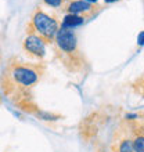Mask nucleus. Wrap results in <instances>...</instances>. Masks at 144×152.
<instances>
[{
  "label": "nucleus",
  "mask_w": 144,
  "mask_h": 152,
  "mask_svg": "<svg viewBox=\"0 0 144 152\" xmlns=\"http://www.w3.org/2000/svg\"><path fill=\"white\" fill-rule=\"evenodd\" d=\"M31 26H32L36 35L43 37L47 43L54 40L58 29H60L58 21L50 14L44 12L43 10H36L33 12L32 20H31Z\"/></svg>",
  "instance_id": "nucleus-1"
},
{
  "label": "nucleus",
  "mask_w": 144,
  "mask_h": 152,
  "mask_svg": "<svg viewBox=\"0 0 144 152\" xmlns=\"http://www.w3.org/2000/svg\"><path fill=\"white\" fill-rule=\"evenodd\" d=\"M137 46H144V31H141L139 35H137Z\"/></svg>",
  "instance_id": "nucleus-11"
},
{
  "label": "nucleus",
  "mask_w": 144,
  "mask_h": 152,
  "mask_svg": "<svg viewBox=\"0 0 144 152\" xmlns=\"http://www.w3.org/2000/svg\"><path fill=\"white\" fill-rule=\"evenodd\" d=\"M118 152H134L133 149V141L129 138H123L118 145Z\"/></svg>",
  "instance_id": "nucleus-9"
},
{
  "label": "nucleus",
  "mask_w": 144,
  "mask_h": 152,
  "mask_svg": "<svg viewBox=\"0 0 144 152\" xmlns=\"http://www.w3.org/2000/svg\"><path fill=\"white\" fill-rule=\"evenodd\" d=\"M36 116L42 120H46V122H56V120L60 119L58 115H54V113L47 112V111H37V112H36Z\"/></svg>",
  "instance_id": "nucleus-8"
},
{
  "label": "nucleus",
  "mask_w": 144,
  "mask_h": 152,
  "mask_svg": "<svg viewBox=\"0 0 144 152\" xmlns=\"http://www.w3.org/2000/svg\"><path fill=\"white\" fill-rule=\"evenodd\" d=\"M65 1H67V0H43V3L46 4V6H48V7H51V8L62 7V6L65 4Z\"/></svg>",
  "instance_id": "nucleus-10"
},
{
  "label": "nucleus",
  "mask_w": 144,
  "mask_h": 152,
  "mask_svg": "<svg viewBox=\"0 0 144 152\" xmlns=\"http://www.w3.org/2000/svg\"><path fill=\"white\" fill-rule=\"evenodd\" d=\"M132 141L134 152H144V133H137Z\"/></svg>",
  "instance_id": "nucleus-7"
},
{
  "label": "nucleus",
  "mask_w": 144,
  "mask_h": 152,
  "mask_svg": "<svg viewBox=\"0 0 144 152\" xmlns=\"http://www.w3.org/2000/svg\"><path fill=\"white\" fill-rule=\"evenodd\" d=\"M118 1H120V0H104L105 4H114V3H118Z\"/></svg>",
  "instance_id": "nucleus-13"
},
{
  "label": "nucleus",
  "mask_w": 144,
  "mask_h": 152,
  "mask_svg": "<svg viewBox=\"0 0 144 152\" xmlns=\"http://www.w3.org/2000/svg\"><path fill=\"white\" fill-rule=\"evenodd\" d=\"M125 118H126V119L128 120H136V119H139V115H137V113H126V115H125Z\"/></svg>",
  "instance_id": "nucleus-12"
},
{
  "label": "nucleus",
  "mask_w": 144,
  "mask_h": 152,
  "mask_svg": "<svg viewBox=\"0 0 144 152\" xmlns=\"http://www.w3.org/2000/svg\"><path fill=\"white\" fill-rule=\"evenodd\" d=\"M22 47L26 54L35 57L37 60H42L44 58L46 51H47V42L36 33H29L25 36L24 42H22Z\"/></svg>",
  "instance_id": "nucleus-4"
},
{
  "label": "nucleus",
  "mask_w": 144,
  "mask_h": 152,
  "mask_svg": "<svg viewBox=\"0 0 144 152\" xmlns=\"http://www.w3.org/2000/svg\"><path fill=\"white\" fill-rule=\"evenodd\" d=\"M54 43L58 51L65 56H75L78 53V37L73 31L60 28L54 37Z\"/></svg>",
  "instance_id": "nucleus-3"
},
{
  "label": "nucleus",
  "mask_w": 144,
  "mask_h": 152,
  "mask_svg": "<svg viewBox=\"0 0 144 152\" xmlns=\"http://www.w3.org/2000/svg\"><path fill=\"white\" fill-rule=\"evenodd\" d=\"M84 18L83 15H76V14H65L62 21H61V25L60 28H64V29H69V31H73V29L79 28L82 25L84 24Z\"/></svg>",
  "instance_id": "nucleus-6"
},
{
  "label": "nucleus",
  "mask_w": 144,
  "mask_h": 152,
  "mask_svg": "<svg viewBox=\"0 0 144 152\" xmlns=\"http://www.w3.org/2000/svg\"><path fill=\"white\" fill-rule=\"evenodd\" d=\"M84 1H87V3H90V4H96L98 0H84Z\"/></svg>",
  "instance_id": "nucleus-14"
},
{
  "label": "nucleus",
  "mask_w": 144,
  "mask_h": 152,
  "mask_svg": "<svg viewBox=\"0 0 144 152\" xmlns=\"http://www.w3.org/2000/svg\"><path fill=\"white\" fill-rule=\"evenodd\" d=\"M65 10L68 14H76V15H86L94 11V4H90L84 0H71L65 6Z\"/></svg>",
  "instance_id": "nucleus-5"
},
{
  "label": "nucleus",
  "mask_w": 144,
  "mask_h": 152,
  "mask_svg": "<svg viewBox=\"0 0 144 152\" xmlns=\"http://www.w3.org/2000/svg\"><path fill=\"white\" fill-rule=\"evenodd\" d=\"M10 77L17 86H20L22 88H31L39 82L40 72L35 66L14 65L10 71Z\"/></svg>",
  "instance_id": "nucleus-2"
}]
</instances>
